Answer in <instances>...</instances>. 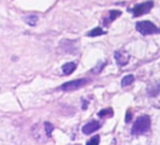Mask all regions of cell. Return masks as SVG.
<instances>
[{"instance_id": "obj_1", "label": "cell", "mask_w": 160, "mask_h": 145, "mask_svg": "<svg viewBox=\"0 0 160 145\" xmlns=\"http://www.w3.org/2000/svg\"><path fill=\"white\" fill-rule=\"evenodd\" d=\"M151 127V121L148 116L138 117L136 121L134 122L133 127H132V134L133 135H142L148 132Z\"/></svg>"}, {"instance_id": "obj_2", "label": "cell", "mask_w": 160, "mask_h": 145, "mask_svg": "<svg viewBox=\"0 0 160 145\" xmlns=\"http://www.w3.org/2000/svg\"><path fill=\"white\" fill-rule=\"evenodd\" d=\"M136 30L142 35H149V34L160 33V29L157 28L150 21H140L136 23Z\"/></svg>"}, {"instance_id": "obj_3", "label": "cell", "mask_w": 160, "mask_h": 145, "mask_svg": "<svg viewBox=\"0 0 160 145\" xmlns=\"http://www.w3.org/2000/svg\"><path fill=\"white\" fill-rule=\"evenodd\" d=\"M90 80L87 78H81V79H76V80H71L68 83H65L62 86H60L59 89L62 91H72V90H77L79 88L83 87L87 84H89Z\"/></svg>"}, {"instance_id": "obj_4", "label": "cell", "mask_w": 160, "mask_h": 145, "mask_svg": "<svg viewBox=\"0 0 160 145\" xmlns=\"http://www.w3.org/2000/svg\"><path fill=\"white\" fill-rule=\"evenodd\" d=\"M153 7V1H146V3H142L137 5L135 8L133 9V14L134 17H140L142 14H146L152 9Z\"/></svg>"}, {"instance_id": "obj_5", "label": "cell", "mask_w": 160, "mask_h": 145, "mask_svg": "<svg viewBox=\"0 0 160 145\" xmlns=\"http://www.w3.org/2000/svg\"><path fill=\"white\" fill-rule=\"evenodd\" d=\"M114 57H115V60L118 63V65L120 66H124L128 63L129 60V55L126 51H116L114 53Z\"/></svg>"}, {"instance_id": "obj_6", "label": "cell", "mask_w": 160, "mask_h": 145, "mask_svg": "<svg viewBox=\"0 0 160 145\" xmlns=\"http://www.w3.org/2000/svg\"><path fill=\"white\" fill-rule=\"evenodd\" d=\"M100 127H101L100 122H98V121H91V122L87 123V124L82 127V132L85 134H91V133H93V132H96Z\"/></svg>"}, {"instance_id": "obj_7", "label": "cell", "mask_w": 160, "mask_h": 145, "mask_svg": "<svg viewBox=\"0 0 160 145\" xmlns=\"http://www.w3.org/2000/svg\"><path fill=\"white\" fill-rule=\"evenodd\" d=\"M121 16V11H118V10H111V11L109 12V14H108V19H105L104 20V24H110L111 22H113L115 19H118V17Z\"/></svg>"}, {"instance_id": "obj_8", "label": "cell", "mask_w": 160, "mask_h": 145, "mask_svg": "<svg viewBox=\"0 0 160 145\" xmlns=\"http://www.w3.org/2000/svg\"><path fill=\"white\" fill-rule=\"evenodd\" d=\"M76 69V64L75 63H67L62 66V73L65 75H70L71 73H73Z\"/></svg>"}, {"instance_id": "obj_9", "label": "cell", "mask_w": 160, "mask_h": 145, "mask_svg": "<svg viewBox=\"0 0 160 145\" xmlns=\"http://www.w3.org/2000/svg\"><path fill=\"white\" fill-rule=\"evenodd\" d=\"M134 80H135V78H134L133 75H127V76H125L124 78L122 79V86L123 87H126V86L132 85Z\"/></svg>"}, {"instance_id": "obj_10", "label": "cell", "mask_w": 160, "mask_h": 145, "mask_svg": "<svg viewBox=\"0 0 160 145\" xmlns=\"http://www.w3.org/2000/svg\"><path fill=\"white\" fill-rule=\"evenodd\" d=\"M102 34H105V32L103 31L101 28H96V29L91 30L87 35L88 36H98V35H102Z\"/></svg>"}, {"instance_id": "obj_11", "label": "cell", "mask_w": 160, "mask_h": 145, "mask_svg": "<svg viewBox=\"0 0 160 145\" xmlns=\"http://www.w3.org/2000/svg\"><path fill=\"white\" fill-rule=\"evenodd\" d=\"M24 20H25V22H27L28 24H30V25H35L36 22H38V17L33 16V14H32V16L25 17Z\"/></svg>"}, {"instance_id": "obj_12", "label": "cell", "mask_w": 160, "mask_h": 145, "mask_svg": "<svg viewBox=\"0 0 160 145\" xmlns=\"http://www.w3.org/2000/svg\"><path fill=\"white\" fill-rule=\"evenodd\" d=\"M44 127H45V132H46L47 136H48V137H51L52 131L54 130V125H53V124H51L49 122H45V123H44Z\"/></svg>"}, {"instance_id": "obj_13", "label": "cell", "mask_w": 160, "mask_h": 145, "mask_svg": "<svg viewBox=\"0 0 160 145\" xmlns=\"http://www.w3.org/2000/svg\"><path fill=\"white\" fill-rule=\"evenodd\" d=\"M112 114H113L112 109H103L102 111L99 112V117H101V118H105V117H112Z\"/></svg>"}, {"instance_id": "obj_14", "label": "cell", "mask_w": 160, "mask_h": 145, "mask_svg": "<svg viewBox=\"0 0 160 145\" xmlns=\"http://www.w3.org/2000/svg\"><path fill=\"white\" fill-rule=\"evenodd\" d=\"M100 143V137L99 136H93L91 140H89L87 142V145H99Z\"/></svg>"}, {"instance_id": "obj_15", "label": "cell", "mask_w": 160, "mask_h": 145, "mask_svg": "<svg viewBox=\"0 0 160 145\" xmlns=\"http://www.w3.org/2000/svg\"><path fill=\"white\" fill-rule=\"evenodd\" d=\"M131 121V111H127V114H126V122H129Z\"/></svg>"}]
</instances>
